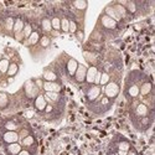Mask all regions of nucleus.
<instances>
[{
  "instance_id": "nucleus-1",
  "label": "nucleus",
  "mask_w": 155,
  "mask_h": 155,
  "mask_svg": "<svg viewBox=\"0 0 155 155\" xmlns=\"http://www.w3.org/2000/svg\"><path fill=\"white\" fill-rule=\"evenodd\" d=\"M103 37L106 38H113V37H117L122 30L124 29V25L114 21L113 19H110L109 16H107L106 14L101 12L99 16H98V20H97V24H96V28H94Z\"/></svg>"
},
{
  "instance_id": "nucleus-2",
  "label": "nucleus",
  "mask_w": 155,
  "mask_h": 155,
  "mask_svg": "<svg viewBox=\"0 0 155 155\" xmlns=\"http://www.w3.org/2000/svg\"><path fill=\"white\" fill-rule=\"evenodd\" d=\"M54 62L57 66V68L60 70L62 78L64 77V78L71 82L72 78H73V76H74V73H76L77 67H78V64H80V62L77 61L74 57H72L68 54H66V52H61L55 58Z\"/></svg>"
},
{
  "instance_id": "nucleus-3",
  "label": "nucleus",
  "mask_w": 155,
  "mask_h": 155,
  "mask_svg": "<svg viewBox=\"0 0 155 155\" xmlns=\"http://www.w3.org/2000/svg\"><path fill=\"white\" fill-rule=\"evenodd\" d=\"M114 103L115 102L107 98L104 94H101L96 101L91 103H84V106L88 109V112H91L96 117H104L106 114H108L113 109Z\"/></svg>"
},
{
  "instance_id": "nucleus-4",
  "label": "nucleus",
  "mask_w": 155,
  "mask_h": 155,
  "mask_svg": "<svg viewBox=\"0 0 155 155\" xmlns=\"http://www.w3.org/2000/svg\"><path fill=\"white\" fill-rule=\"evenodd\" d=\"M25 120H26V118H24L20 114H12L4 118H0V132H5V130L18 132Z\"/></svg>"
},
{
  "instance_id": "nucleus-5",
  "label": "nucleus",
  "mask_w": 155,
  "mask_h": 155,
  "mask_svg": "<svg viewBox=\"0 0 155 155\" xmlns=\"http://www.w3.org/2000/svg\"><path fill=\"white\" fill-rule=\"evenodd\" d=\"M133 147L132 141L129 140L127 137H124L123 134L120 133H115L110 141L108 143V147H107V150L108 151H112V153H117L118 150H122V151H128Z\"/></svg>"
},
{
  "instance_id": "nucleus-6",
  "label": "nucleus",
  "mask_w": 155,
  "mask_h": 155,
  "mask_svg": "<svg viewBox=\"0 0 155 155\" xmlns=\"http://www.w3.org/2000/svg\"><path fill=\"white\" fill-rule=\"evenodd\" d=\"M64 113H66V109H61V108H56L51 104H47L44 113L40 115V117L48 122V123H58L63 119Z\"/></svg>"
},
{
  "instance_id": "nucleus-7",
  "label": "nucleus",
  "mask_w": 155,
  "mask_h": 155,
  "mask_svg": "<svg viewBox=\"0 0 155 155\" xmlns=\"http://www.w3.org/2000/svg\"><path fill=\"white\" fill-rule=\"evenodd\" d=\"M122 92V81L120 80H110L106 86L102 87V94L107 98L112 99L113 102L117 101Z\"/></svg>"
},
{
  "instance_id": "nucleus-8",
  "label": "nucleus",
  "mask_w": 155,
  "mask_h": 155,
  "mask_svg": "<svg viewBox=\"0 0 155 155\" xmlns=\"http://www.w3.org/2000/svg\"><path fill=\"white\" fill-rule=\"evenodd\" d=\"M44 97L47 102V104H51L56 108L66 109L67 106V98L63 92H44Z\"/></svg>"
},
{
  "instance_id": "nucleus-9",
  "label": "nucleus",
  "mask_w": 155,
  "mask_h": 155,
  "mask_svg": "<svg viewBox=\"0 0 155 155\" xmlns=\"http://www.w3.org/2000/svg\"><path fill=\"white\" fill-rule=\"evenodd\" d=\"M41 78L45 82H63L61 72L57 68V66L55 64L54 61L51 62L50 64H47V66L44 68L42 74H41Z\"/></svg>"
},
{
  "instance_id": "nucleus-10",
  "label": "nucleus",
  "mask_w": 155,
  "mask_h": 155,
  "mask_svg": "<svg viewBox=\"0 0 155 155\" xmlns=\"http://www.w3.org/2000/svg\"><path fill=\"white\" fill-rule=\"evenodd\" d=\"M82 88V93L84 98V103H91L96 101L101 94H102V87L98 84H83L81 86Z\"/></svg>"
},
{
  "instance_id": "nucleus-11",
  "label": "nucleus",
  "mask_w": 155,
  "mask_h": 155,
  "mask_svg": "<svg viewBox=\"0 0 155 155\" xmlns=\"http://www.w3.org/2000/svg\"><path fill=\"white\" fill-rule=\"evenodd\" d=\"M154 119H155V113H153L150 115H147V117H144V118H139V119L132 122V125H133V128L135 129L137 132L145 133L153 127Z\"/></svg>"
},
{
  "instance_id": "nucleus-12",
  "label": "nucleus",
  "mask_w": 155,
  "mask_h": 155,
  "mask_svg": "<svg viewBox=\"0 0 155 155\" xmlns=\"http://www.w3.org/2000/svg\"><path fill=\"white\" fill-rule=\"evenodd\" d=\"M123 96L128 102H132L134 99L139 98V87L132 82H129L127 80H124L123 83Z\"/></svg>"
},
{
  "instance_id": "nucleus-13",
  "label": "nucleus",
  "mask_w": 155,
  "mask_h": 155,
  "mask_svg": "<svg viewBox=\"0 0 155 155\" xmlns=\"http://www.w3.org/2000/svg\"><path fill=\"white\" fill-rule=\"evenodd\" d=\"M149 74H147L145 72L143 71H140V70H130L124 77V80L129 81V82H132L134 84H137L138 87H140V84L145 82L148 78H149Z\"/></svg>"
},
{
  "instance_id": "nucleus-14",
  "label": "nucleus",
  "mask_w": 155,
  "mask_h": 155,
  "mask_svg": "<svg viewBox=\"0 0 155 155\" xmlns=\"http://www.w3.org/2000/svg\"><path fill=\"white\" fill-rule=\"evenodd\" d=\"M19 143H20L22 149H28V150L34 151V153H37V150H38V141H37V138H36L35 133L28 135L26 138H24L21 140H19Z\"/></svg>"
},
{
  "instance_id": "nucleus-15",
  "label": "nucleus",
  "mask_w": 155,
  "mask_h": 155,
  "mask_svg": "<svg viewBox=\"0 0 155 155\" xmlns=\"http://www.w3.org/2000/svg\"><path fill=\"white\" fill-rule=\"evenodd\" d=\"M86 73H87V66L86 64L80 63L78 67H77V70H76V73L73 76L71 83L77 84V86H83L84 82H86Z\"/></svg>"
},
{
  "instance_id": "nucleus-16",
  "label": "nucleus",
  "mask_w": 155,
  "mask_h": 155,
  "mask_svg": "<svg viewBox=\"0 0 155 155\" xmlns=\"http://www.w3.org/2000/svg\"><path fill=\"white\" fill-rule=\"evenodd\" d=\"M31 106H32L34 112H35L37 115H41V114L44 113V110H45V108H46V106H47V102H46V99H45V97H44V92H41L40 94H38V96L32 101Z\"/></svg>"
},
{
  "instance_id": "nucleus-17",
  "label": "nucleus",
  "mask_w": 155,
  "mask_h": 155,
  "mask_svg": "<svg viewBox=\"0 0 155 155\" xmlns=\"http://www.w3.org/2000/svg\"><path fill=\"white\" fill-rule=\"evenodd\" d=\"M0 140H2L3 145L19 143V134L18 132H9V130L0 132Z\"/></svg>"
},
{
  "instance_id": "nucleus-18",
  "label": "nucleus",
  "mask_w": 155,
  "mask_h": 155,
  "mask_svg": "<svg viewBox=\"0 0 155 155\" xmlns=\"http://www.w3.org/2000/svg\"><path fill=\"white\" fill-rule=\"evenodd\" d=\"M66 5L70 6L68 9H71L73 11L86 14L87 8H88V2H86V0H74V2H67Z\"/></svg>"
},
{
  "instance_id": "nucleus-19",
  "label": "nucleus",
  "mask_w": 155,
  "mask_h": 155,
  "mask_svg": "<svg viewBox=\"0 0 155 155\" xmlns=\"http://www.w3.org/2000/svg\"><path fill=\"white\" fill-rule=\"evenodd\" d=\"M153 91H154V83H153L151 77H149V78L145 82L141 83L140 87H139V98H143V97L149 96Z\"/></svg>"
},
{
  "instance_id": "nucleus-20",
  "label": "nucleus",
  "mask_w": 155,
  "mask_h": 155,
  "mask_svg": "<svg viewBox=\"0 0 155 155\" xmlns=\"http://www.w3.org/2000/svg\"><path fill=\"white\" fill-rule=\"evenodd\" d=\"M41 36H42V32H41V30H40V29H34L32 34L29 36L28 40L24 42V44H25V46H28L29 48H31V47H34V46H37V45H38V42H40Z\"/></svg>"
},
{
  "instance_id": "nucleus-21",
  "label": "nucleus",
  "mask_w": 155,
  "mask_h": 155,
  "mask_svg": "<svg viewBox=\"0 0 155 155\" xmlns=\"http://www.w3.org/2000/svg\"><path fill=\"white\" fill-rule=\"evenodd\" d=\"M42 92H63V82H45L44 81V87Z\"/></svg>"
},
{
  "instance_id": "nucleus-22",
  "label": "nucleus",
  "mask_w": 155,
  "mask_h": 155,
  "mask_svg": "<svg viewBox=\"0 0 155 155\" xmlns=\"http://www.w3.org/2000/svg\"><path fill=\"white\" fill-rule=\"evenodd\" d=\"M110 5L113 6V9H114L115 11H117V14L120 16V19H122L124 22H128L129 20H132L130 16H129V14H128L127 9H125L120 3H118V2H112Z\"/></svg>"
},
{
  "instance_id": "nucleus-23",
  "label": "nucleus",
  "mask_w": 155,
  "mask_h": 155,
  "mask_svg": "<svg viewBox=\"0 0 155 155\" xmlns=\"http://www.w3.org/2000/svg\"><path fill=\"white\" fill-rule=\"evenodd\" d=\"M35 132H34V128L31 127V124H30V122L26 119L22 124H21V127L19 128V130H18V134H19V140H21V139H24V138H26L28 135H30V134H34Z\"/></svg>"
},
{
  "instance_id": "nucleus-24",
  "label": "nucleus",
  "mask_w": 155,
  "mask_h": 155,
  "mask_svg": "<svg viewBox=\"0 0 155 155\" xmlns=\"http://www.w3.org/2000/svg\"><path fill=\"white\" fill-rule=\"evenodd\" d=\"M41 30L42 35H48L52 32V26H51V19L48 15H44L41 19H40V28H38Z\"/></svg>"
},
{
  "instance_id": "nucleus-25",
  "label": "nucleus",
  "mask_w": 155,
  "mask_h": 155,
  "mask_svg": "<svg viewBox=\"0 0 155 155\" xmlns=\"http://www.w3.org/2000/svg\"><path fill=\"white\" fill-rule=\"evenodd\" d=\"M11 107V94L8 92L0 91V112L10 109Z\"/></svg>"
},
{
  "instance_id": "nucleus-26",
  "label": "nucleus",
  "mask_w": 155,
  "mask_h": 155,
  "mask_svg": "<svg viewBox=\"0 0 155 155\" xmlns=\"http://www.w3.org/2000/svg\"><path fill=\"white\" fill-rule=\"evenodd\" d=\"M102 12H103V14H106L107 16H109L110 19H113L114 21H117V22H119V24H122V25H124V26H125V24H127V22H124V21L120 19V16L117 14V11L113 9V6L110 5V3H109L108 5L104 6V9H103Z\"/></svg>"
},
{
  "instance_id": "nucleus-27",
  "label": "nucleus",
  "mask_w": 155,
  "mask_h": 155,
  "mask_svg": "<svg viewBox=\"0 0 155 155\" xmlns=\"http://www.w3.org/2000/svg\"><path fill=\"white\" fill-rule=\"evenodd\" d=\"M14 22H15V16H12V15H6L3 19V29L10 36H12V28H14Z\"/></svg>"
},
{
  "instance_id": "nucleus-28",
  "label": "nucleus",
  "mask_w": 155,
  "mask_h": 155,
  "mask_svg": "<svg viewBox=\"0 0 155 155\" xmlns=\"http://www.w3.org/2000/svg\"><path fill=\"white\" fill-rule=\"evenodd\" d=\"M98 67L97 66H87V73H86V84H94V78L96 74L98 72Z\"/></svg>"
},
{
  "instance_id": "nucleus-29",
  "label": "nucleus",
  "mask_w": 155,
  "mask_h": 155,
  "mask_svg": "<svg viewBox=\"0 0 155 155\" xmlns=\"http://www.w3.org/2000/svg\"><path fill=\"white\" fill-rule=\"evenodd\" d=\"M25 20L22 16H16L15 18V22H14V28H12V36H15L18 34H21L25 26Z\"/></svg>"
},
{
  "instance_id": "nucleus-30",
  "label": "nucleus",
  "mask_w": 155,
  "mask_h": 155,
  "mask_svg": "<svg viewBox=\"0 0 155 155\" xmlns=\"http://www.w3.org/2000/svg\"><path fill=\"white\" fill-rule=\"evenodd\" d=\"M4 147V153L5 155H18L21 151V145L20 143H14V144H8V145H3Z\"/></svg>"
},
{
  "instance_id": "nucleus-31",
  "label": "nucleus",
  "mask_w": 155,
  "mask_h": 155,
  "mask_svg": "<svg viewBox=\"0 0 155 155\" xmlns=\"http://www.w3.org/2000/svg\"><path fill=\"white\" fill-rule=\"evenodd\" d=\"M20 71V64L16 63V62H10V66H9V70L5 74L6 78H14V77L19 73Z\"/></svg>"
},
{
  "instance_id": "nucleus-32",
  "label": "nucleus",
  "mask_w": 155,
  "mask_h": 155,
  "mask_svg": "<svg viewBox=\"0 0 155 155\" xmlns=\"http://www.w3.org/2000/svg\"><path fill=\"white\" fill-rule=\"evenodd\" d=\"M50 19H51L52 30L56 32H61V15H58L56 12V14H54L52 16H50Z\"/></svg>"
},
{
  "instance_id": "nucleus-33",
  "label": "nucleus",
  "mask_w": 155,
  "mask_h": 155,
  "mask_svg": "<svg viewBox=\"0 0 155 155\" xmlns=\"http://www.w3.org/2000/svg\"><path fill=\"white\" fill-rule=\"evenodd\" d=\"M68 28H70L68 18H67V15L64 14L63 10H62V15H61V32L67 34L68 32Z\"/></svg>"
},
{
  "instance_id": "nucleus-34",
  "label": "nucleus",
  "mask_w": 155,
  "mask_h": 155,
  "mask_svg": "<svg viewBox=\"0 0 155 155\" xmlns=\"http://www.w3.org/2000/svg\"><path fill=\"white\" fill-rule=\"evenodd\" d=\"M9 66H10V60L9 58H6L5 56L0 58V73H2L4 77H5V74L9 70Z\"/></svg>"
},
{
  "instance_id": "nucleus-35",
  "label": "nucleus",
  "mask_w": 155,
  "mask_h": 155,
  "mask_svg": "<svg viewBox=\"0 0 155 155\" xmlns=\"http://www.w3.org/2000/svg\"><path fill=\"white\" fill-rule=\"evenodd\" d=\"M34 31V26H32V24L29 22V21H25V26H24V30H22V36H24V40L26 41L29 36L32 34Z\"/></svg>"
},
{
  "instance_id": "nucleus-36",
  "label": "nucleus",
  "mask_w": 155,
  "mask_h": 155,
  "mask_svg": "<svg viewBox=\"0 0 155 155\" xmlns=\"http://www.w3.org/2000/svg\"><path fill=\"white\" fill-rule=\"evenodd\" d=\"M51 41H52V38H51L48 35H42L40 38V42H38V46L44 50H47L51 46Z\"/></svg>"
},
{
  "instance_id": "nucleus-37",
  "label": "nucleus",
  "mask_w": 155,
  "mask_h": 155,
  "mask_svg": "<svg viewBox=\"0 0 155 155\" xmlns=\"http://www.w3.org/2000/svg\"><path fill=\"white\" fill-rule=\"evenodd\" d=\"M109 81H110V76H109V73L102 70V74H101V81H99V86H101V87L106 86V84H107Z\"/></svg>"
},
{
  "instance_id": "nucleus-38",
  "label": "nucleus",
  "mask_w": 155,
  "mask_h": 155,
  "mask_svg": "<svg viewBox=\"0 0 155 155\" xmlns=\"http://www.w3.org/2000/svg\"><path fill=\"white\" fill-rule=\"evenodd\" d=\"M74 37L76 40H78L80 42H83L84 41V29H78L76 32H74Z\"/></svg>"
},
{
  "instance_id": "nucleus-39",
  "label": "nucleus",
  "mask_w": 155,
  "mask_h": 155,
  "mask_svg": "<svg viewBox=\"0 0 155 155\" xmlns=\"http://www.w3.org/2000/svg\"><path fill=\"white\" fill-rule=\"evenodd\" d=\"M34 82L35 84L38 87V89L42 92V87H44V80L41 78V77H37V78H34Z\"/></svg>"
},
{
  "instance_id": "nucleus-40",
  "label": "nucleus",
  "mask_w": 155,
  "mask_h": 155,
  "mask_svg": "<svg viewBox=\"0 0 155 155\" xmlns=\"http://www.w3.org/2000/svg\"><path fill=\"white\" fill-rule=\"evenodd\" d=\"M18 155H37V153L30 151V150H28V149H21V151H20Z\"/></svg>"
},
{
  "instance_id": "nucleus-41",
  "label": "nucleus",
  "mask_w": 155,
  "mask_h": 155,
  "mask_svg": "<svg viewBox=\"0 0 155 155\" xmlns=\"http://www.w3.org/2000/svg\"><path fill=\"white\" fill-rule=\"evenodd\" d=\"M127 155H139V153H138V150L135 149V147L133 145L130 149L128 150V153H127Z\"/></svg>"
},
{
  "instance_id": "nucleus-42",
  "label": "nucleus",
  "mask_w": 155,
  "mask_h": 155,
  "mask_svg": "<svg viewBox=\"0 0 155 155\" xmlns=\"http://www.w3.org/2000/svg\"><path fill=\"white\" fill-rule=\"evenodd\" d=\"M106 155H117V154H115V153H112V151H106Z\"/></svg>"
},
{
  "instance_id": "nucleus-43",
  "label": "nucleus",
  "mask_w": 155,
  "mask_h": 155,
  "mask_svg": "<svg viewBox=\"0 0 155 155\" xmlns=\"http://www.w3.org/2000/svg\"><path fill=\"white\" fill-rule=\"evenodd\" d=\"M4 78H5V77H4V76H3L2 73H0V83H2V82L4 81Z\"/></svg>"
},
{
  "instance_id": "nucleus-44",
  "label": "nucleus",
  "mask_w": 155,
  "mask_h": 155,
  "mask_svg": "<svg viewBox=\"0 0 155 155\" xmlns=\"http://www.w3.org/2000/svg\"><path fill=\"white\" fill-rule=\"evenodd\" d=\"M0 155H2V154H0Z\"/></svg>"
}]
</instances>
